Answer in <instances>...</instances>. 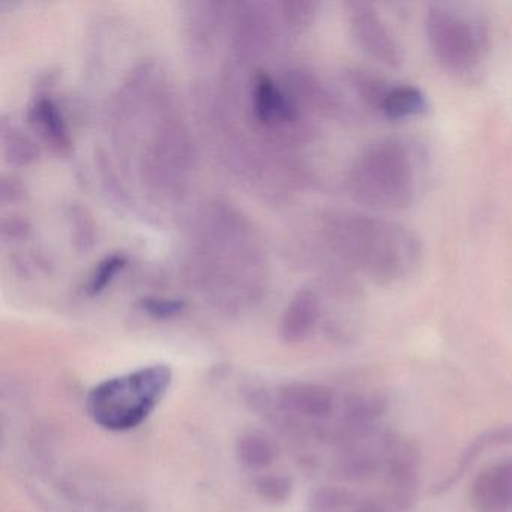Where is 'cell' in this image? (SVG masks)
<instances>
[{
  "label": "cell",
  "instance_id": "8992f818",
  "mask_svg": "<svg viewBox=\"0 0 512 512\" xmlns=\"http://www.w3.org/2000/svg\"><path fill=\"white\" fill-rule=\"evenodd\" d=\"M470 503L476 512L511 511L512 458L479 472L470 487Z\"/></svg>",
  "mask_w": 512,
  "mask_h": 512
},
{
  "label": "cell",
  "instance_id": "ba28073f",
  "mask_svg": "<svg viewBox=\"0 0 512 512\" xmlns=\"http://www.w3.org/2000/svg\"><path fill=\"white\" fill-rule=\"evenodd\" d=\"M319 311V299L316 293L308 289L296 293L281 319V338L290 344L304 341L316 326Z\"/></svg>",
  "mask_w": 512,
  "mask_h": 512
},
{
  "label": "cell",
  "instance_id": "6da1fadb",
  "mask_svg": "<svg viewBox=\"0 0 512 512\" xmlns=\"http://www.w3.org/2000/svg\"><path fill=\"white\" fill-rule=\"evenodd\" d=\"M331 236L338 253L377 284L397 283L421 262V241L415 232L376 215H337Z\"/></svg>",
  "mask_w": 512,
  "mask_h": 512
},
{
  "label": "cell",
  "instance_id": "9a60e30c",
  "mask_svg": "<svg viewBox=\"0 0 512 512\" xmlns=\"http://www.w3.org/2000/svg\"><path fill=\"white\" fill-rule=\"evenodd\" d=\"M125 265H127V259L122 254H112V256L101 260L89 281V293L98 295L103 292L112 283L113 278L124 269Z\"/></svg>",
  "mask_w": 512,
  "mask_h": 512
},
{
  "label": "cell",
  "instance_id": "7a4b0ae2",
  "mask_svg": "<svg viewBox=\"0 0 512 512\" xmlns=\"http://www.w3.org/2000/svg\"><path fill=\"white\" fill-rule=\"evenodd\" d=\"M172 379L170 367L157 364L104 380L89 392V415L110 431L139 427L166 397Z\"/></svg>",
  "mask_w": 512,
  "mask_h": 512
},
{
  "label": "cell",
  "instance_id": "5bb4252c",
  "mask_svg": "<svg viewBox=\"0 0 512 512\" xmlns=\"http://www.w3.org/2000/svg\"><path fill=\"white\" fill-rule=\"evenodd\" d=\"M352 502V493L343 488H317L308 499V512H338Z\"/></svg>",
  "mask_w": 512,
  "mask_h": 512
},
{
  "label": "cell",
  "instance_id": "9c48e42d",
  "mask_svg": "<svg viewBox=\"0 0 512 512\" xmlns=\"http://www.w3.org/2000/svg\"><path fill=\"white\" fill-rule=\"evenodd\" d=\"M253 104L254 112L263 124L275 125L296 118L295 107L290 104L289 98L265 73L257 74L254 79Z\"/></svg>",
  "mask_w": 512,
  "mask_h": 512
},
{
  "label": "cell",
  "instance_id": "d6986e66",
  "mask_svg": "<svg viewBox=\"0 0 512 512\" xmlns=\"http://www.w3.org/2000/svg\"><path fill=\"white\" fill-rule=\"evenodd\" d=\"M352 512H386L385 508H383L382 505H379V503H364V505L359 506V508H356L355 511Z\"/></svg>",
  "mask_w": 512,
  "mask_h": 512
},
{
  "label": "cell",
  "instance_id": "277c9868",
  "mask_svg": "<svg viewBox=\"0 0 512 512\" xmlns=\"http://www.w3.org/2000/svg\"><path fill=\"white\" fill-rule=\"evenodd\" d=\"M425 34L434 58L452 73L473 70L487 49V34L482 25L448 5L434 4L428 8Z\"/></svg>",
  "mask_w": 512,
  "mask_h": 512
},
{
  "label": "cell",
  "instance_id": "52a82bcc",
  "mask_svg": "<svg viewBox=\"0 0 512 512\" xmlns=\"http://www.w3.org/2000/svg\"><path fill=\"white\" fill-rule=\"evenodd\" d=\"M280 404L305 418H325L334 410V392L319 383L293 382L280 389Z\"/></svg>",
  "mask_w": 512,
  "mask_h": 512
},
{
  "label": "cell",
  "instance_id": "ac0fdd59",
  "mask_svg": "<svg viewBox=\"0 0 512 512\" xmlns=\"http://www.w3.org/2000/svg\"><path fill=\"white\" fill-rule=\"evenodd\" d=\"M287 19L296 26H305L311 22L314 16L316 5L311 2H296V4H287Z\"/></svg>",
  "mask_w": 512,
  "mask_h": 512
},
{
  "label": "cell",
  "instance_id": "4fadbf2b",
  "mask_svg": "<svg viewBox=\"0 0 512 512\" xmlns=\"http://www.w3.org/2000/svg\"><path fill=\"white\" fill-rule=\"evenodd\" d=\"M512 443V425H503V427H496L493 430L485 431L481 436L476 437L473 440L472 445L466 449L464 452L463 458H461L460 463H458L457 469H455L454 475L449 476L443 481V484L440 485V488H437L436 493H440L443 488L451 487L455 481H457L458 476L463 475L467 469H469L470 464L479 457V454L485 451L488 448H494V446L500 445H509Z\"/></svg>",
  "mask_w": 512,
  "mask_h": 512
},
{
  "label": "cell",
  "instance_id": "30bf717a",
  "mask_svg": "<svg viewBox=\"0 0 512 512\" xmlns=\"http://www.w3.org/2000/svg\"><path fill=\"white\" fill-rule=\"evenodd\" d=\"M379 112L391 121L416 118L427 112V98L416 86H389L380 101Z\"/></svg>",
  "mask_w": 512,
  "mask_h": 512
},
{
  "label": "cell",
  "instance_id": "5b68a950",
  "mask_svg": "<svg viewBox=\"0 0 512 512\" xmlns=\"http://www.w3.org/2000/svg\"><path fill=\"white\" fill-rule=\"evenodd\" d=\"M350 28L356 43L374 61L389 68H398L403 62L400 46L388 26L368 2L349 4Z\"/></svg>",
  "mask_w": 512,
  "mask_h": 512
},
{
  "label": "cell",
  "instance_id": "e0dca14e",
  "mask_svg": "<svg viewBox=\"0 0 512 512\" xmlns=\"http://www.w3.org/2000/svg\"><path fill=\"white\" fill-rule=\"evenodd\" d=\"M184 307V302L179 299L146 298L140 301V308L149 316L158 317V319L178 316Z\"/></svg>",
  "mask_w": 512,
  "mask_h": 512
},
{
  "label": "cell",
  "instance_id": "8fae6325",
  "mask_svg": "<svg viewBox=\"0 0 512 512\" xmlns=\"http://www.w3.org/2000/svg\"><path fill=\"white\" fill-rule=\"evenodd\" d=\"M239 463L250 470H265L274 464L277 448L266 434L260 431L245 433L236 445Z\"/></svg>",
  "mask_w": 512,
  "mask_h": 512
},
{
  "label": "cell",
  "instance_id": "2e32d148",
  "mask_svg": "<svg viewBox=\"0 0 512 512\" xmlns=\"http://www.w3.org/2000/svg\"><path fill=\"white\" fill-rule=\"evenodd\" d=\"M257 494L265 502L283 503L292 496V481L286 476L268 475L262 476L256 484Z\"/></svg>",
  "mask_w": 512,
  "mask_h": 512
},
{
  "label": "cell",
  "instance_id": "3957f363",
  "mask_svg": "<svg viewBox=\"0 0 512 512\" xmlns=\"http://www.w3.org/2000/svg\"><path fill=\"white\" fill-rule=\"evenodd\" d=\"M353 199L377 211H400L415 197V172L409 152L395 140L368 146L349 173Z\"/></svg>",
  "mask_w": 512,
  "mask_h": 512
},
{
  "label": "cell",
  "instance_id": "7c38bea8",
  "mask_svg": "<svg viewBox=\"0 0 512 512\" xmlns=\"http://www.w3.org/2000/svg\"><path fill=\"white\" fill-rule=\"evenodd\" d=\"M32 121L50 145L55 146L59 151L68 148L70 140H68L67 127H65L64 118L59 113L58 107L52 100L40 98L35 101L34 107H32Z\"/></svg>",
  "mask_w": 512,
  "mask_h": 512
}]
</instances>
